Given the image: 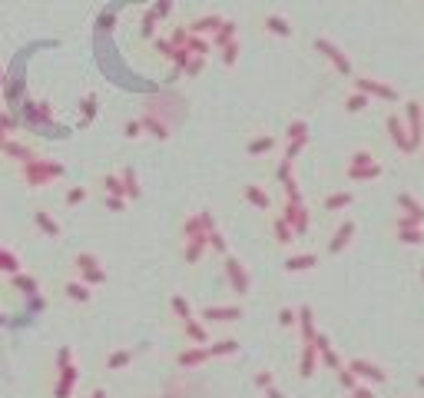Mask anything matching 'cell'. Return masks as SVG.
I'll return each instance as SVG.
<instances>
[{
  "label": "cell",
  "instance_id": "6da1fadb",
  "mask_svg": "<svg viewBox=\"0 0 424 398\" xmlns=\"http://www.w3.org/2000/svg\"><path fill=\"white\" fill-rule=\"evenodd\" d=\"M421 385H424V379H421Z\"/></svg>",
  "mask_w": 424,
  "mask_h": 398
}]
</instances>
